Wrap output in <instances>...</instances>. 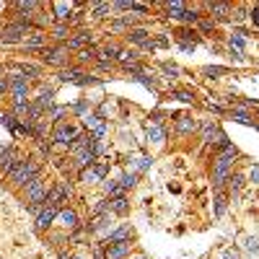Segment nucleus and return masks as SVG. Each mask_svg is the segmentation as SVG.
Segmentation results:
<instances>
[{
  "instance_id": "40",
  "label": "nucleus",
  "mask_w": 259,
  "mask_h": 259,
  "mask_svg": "<svg viewBox=\"0 0 259 259\" xmlns=\"http://www.w3.org/2000/svg\"><path fill=\"white\" fill-rule=\"evenodd\" d=\"M133 80H138L140 85H145L148 91H156V89H158V83H156V78L150 75V73H140V75H135Z\"/></svg>"
},
{
  "instance_id": "11",
  "label": "nucleus",
  "mask_w": 259,
  "mask_h": 259,
  "mask_svg": "<svg viewBox=\"0 0 259 259\" xmlns=\"http://www.w3.org/2000/svg\"><path fill=\"white\" fill-rule=\"evenodd\" d=\"M94 41V31H89V29H78L68 41H65V47H68V52L73 50V52H80V50H85Z\"/></svg>"
},
{
  "instance_id": "61",
  "label": "nucleus",
  "mask_w": 259,
  "mask_h": 259,
  "mask_svg": "<svg viewBox=\"0 0 259 259\" xmlns=\"http://www.w3.org/2000/svg\"><path fill=\"white\" fill-rule=\"evenodd\" d=\"M254 127H256V130H259V124H254Z\"/></svg>"
},
{
  "instance_id": "27",
  "label": "nucleus",
  "mask_w": 259,
  "mask_h": 259,
  "mask_svg": "<svg viewBox=\"0 0 259 259\" xmlns=\"http://www.w3.org/2000/svg\"><path fill=\"white\" fill-rule=\"evenodd\" d=\"M75 60H78L80 68H83V65H94V62L99 60V50H96V47H85V50L75 52Z\"/></svg>"
},
{
  "instance_id": "52",
  "label": "nucleus",
  "mask_w": 259,
  "mask_h": 259,
  "mask_svg": "<svg viewBox=\"0 0 259 259\" xmlns=\"http://www.w3.org/2000/svg\"><path fill=\"white\" fill-rule=\"evenodd\" d=\"M11 91V78L8 75H0V96H6Z\"/></svg>"
},
{
  "instance_id": "9",
  "label": "nucleus",
  "mask_w": 259,
  "mask_h": 259,
  "mask_svg": "<svg viewBox=\"0 0 259 259\" xmlns=\"http://www.w3.org/2000/svg\"><path fill=\"white\" fill-rule=\"evenodd\" d=\"M29 34H31L29 29H24L21 24H13V21H8V24L0 29V45H24V39Z\"/></svg>"
},
{
  "instance_id": "24",
  "label": "nucleus",
  "mask_w": 259,
  "mask_h": 259,
  "mask_svg": "<svg viewBox=\"0 0 259 259\" xmlns=\"http://www.w3.org/2000/svg\"><path fill=\"white\" fill-rule=\"evenodd\" d=\"M177 41H179V45H194V47H197L200 34H197V29H192V26H179L177 29Z\"/></svg>"
},
{
  "instance_id": "19",
  "label": "nucleus",
  "mask_w": 259,
  "mask_h": 259,
  "mask_svg": "<svg viewBox=\"0 0 259 259\" xmlns=\"http://www.w3.org/2000/svg\"><path fill=\"white\" fill-rule=\"evenodd\" d=\"M205 11L210 13V18H212V21H228V18H231L233 6H231V3H207V6H205Z\"/></svg>"
},
{
  "instance_id": "50",
  "label": "nucleus",
  "mask_w": 259,
  "mask_h": 259,
  "mask_svg": "<svg viewBox=\"0 0 259 259\" xmlns=\"http://www.w3.org/2000/svg\"><path fill=\"white\" fill-rule=\"evenodd\" d=\"M148 11H150V6H145V3H130V13H135V16L148 13Z\"/></svg>"
},
{
  "instance_id": "30",
  "label": "nucleus",
  "mask_w": 259,
  "mask_h": 259,
  "mask_svg": "<svg viewBox=\"0 0 259 259\" xmlns=\"http://www.w3.org/2000/svg\"><path fill=\"white\" fill-rule=\"evenodd\" d=\"M68 112H70V106H60V104H55L52 109L47 112V122H52V124H60V122H65L62 117H68Z\"/></svg>"
},
{
  "instance_id": "13",
  "label": "nucleus",
  "mask_w": 259,
  "mask_h": 259,
  "mask_svg": "<svg viewBox=\"0 0 259 259\" xmlns=\"http://www.w3.org/2000/svg\"><path fill=\"white\" fill-rule=\"evenodd\" d=\"M75 8H80V3H52V18L55 24H68L73 18Z\"/></svg>"
},
{
  "instance_id": "1",
  "label": "nucleus",
  "mask_w": 259,
  "mask_h": 259,
  "mask_svg": "<svg viewBox=\"0 0 259 259\" xmlns=\"http://www.w3.org/2000/svg\"><path fill=\"white\" fill-rule=\"evenodd\" d=\"M236 158H239V148L231 143V145L223 148L221 153L215 156V161H212V187H215V192H218V194H221L223 184L228 182V177L233 174V163H236Z\"/></svg>"
},
{
  "instance_id": "34",
  "label": "nucleus",
  "mask_w": 259,
  "mask_h": 259,
  "mask_svg": "<svg viewBox=\"0 0 259 259\" xmlns=\"http://www.w3.org/2000/svg\"><path fill=\"white\" fill-rule=\"evenodd\" d=\"M215 26H218V21H212L210 16H202V18L197 21V34H200V36H207V34L215 31Z\"/></svg>"
},
{
  "instance_id": "26",
  "label": "nucleus",
  "mask_w": 259,
  "mask_h": 259,
  "mask_svg": "<svg viewBox=\"0 0 259 259\" xmlns=\"http://www.w3.org/2000/svg\"><path fill=\"white\" fill-rule=\"evenodd\" d=\"M50 34H52V39H55V45H65V41L73 36V29H70L68 24H55V26L50 29Z\"/></svg>"
},
{
  "instance_id": "6",
  "label": "nucleus",
  "mask_w": 259,
  "mask_h": 259,
  "mask_svg": "<svg viewBox=\"0 0 259 259\" xmlns=\"http://www.w3.org/2000/svg\"><path fill=\"white\" fill-rule=\"evenodd\" d=\"M36 55H39V60L45 65H52V68H57V70L68 68V60H70V52H68L65 45H47L45 50H39Z\"/></svg>"
},
{
  "instance_id": "14",
  "label": "nucleus",
  "mask_w": 259,
  "mask_h": 259,
  "mask_svg": "<svg viewBox=\"0 0 259 259\" xmlns=\"http://www.w3.org/2000/svg\"><path fill=\"white\" fill-rule=\"evenodd\" d=\"M135 239V228L130 226V223H124V226H119V228H114L109 236L104 239V246H109V244H122V241H133Z\"/></svg>"
},
{
  "instance_id": "51",
  "label": "nucleus",
  "mask_w": 259,
  "mask_h": 259,
  "mask_svg": "<svg viewBox=\"0 0 259 259\" xmlns=\"http://www.w3.org/2000/svg\"><path fill=\"white\" fill-rule=\"evenodd\" d=\"M148 122H150V124H161V127H163V122H166V114H163V112H153V114L148 117Z\"/></svg>"
},
{
  "instance_id": "45",
  "label": "nucleus",
  "mask_w": 259,
  "mask_h": 259,
  "mask_svg": "<svg viewBox=\"0 0 259 259\" xmlns=\"http://www.w3.org/2000/svg\"><path fill=\"white\" fill-rule=\"evenodd\" d=\"M244 249L249 254H259V239H256V236H246V239H244Z\"/></svg>"
},
{
  "instance_id": "56",
  "label": "nucleus",
  "mask_w": 259,
  "mask_h": 259,
  "mask_svg": "<svg viewBox=\"0 0 259 259\" xmlns=\"http://www.w3.org/2000/svg\"><path fill=\"white\" fill-rule=\"evenodd\" d=\"M179 50H182L184 55H192V52H194V45H179Z\"/></svg>"
},
{
  "instance_id": "42",
  "label": "nucleus",
  "mask_w": 259,
  "mask_h": 259,
  "mask_svg": "<svg viewBox=\"0 0 259 259\" xmlns=\"http://www.w3.org/2000/svg\"><path fill=\"white\" fill-rule=\"evenodd\" d=\"M231 119H233V122H239V124H249V127H254V119H251L249 112H231Z\"/></svg>"
},
{
  "instance_id": "55",
  "label": "nucleus",
  "mask_w": 259,
  "mask_h": 259,
  "mask_svg": "<svg viewBox=\"0 0 259 259\" xmlns=\"http://www.w3.org/2000/svg\"><path fill=\"white\" fill-rule=\"evenodd\" d=\"M94 256H96V259H106V246L94 244Z\"/></svg>"
},
{
  "instance_id": "37",
  "label": "nucleus",
  "mask_w": 259,
  "mask_h": 259,
  "mask_svg": "<svg viewBox=\"0 0 259 259\" xmlns=\"http://www.w3.org/2000/svg\"><path fill=\"white\" fill-rule=\"evenodd\" d=\"M200 73L205 78H221V75H228V68H223V65H205Z\"/></svg>"
},
{
  "instance_id": "7",
  "label": "nucleus",
  "mask_w": 259,
  "mask_h": 259,
  "mask_svg": "<svg viewBox=\"0 0 259 259\" xmlns=\"http://www.w3.org/2000/svg\"><path fill=\"white\" fill-rule=\"evenodd\" d=\"M70 197H73V184H70L68 179H62V182L52 184L50 197H47V205H50V207H57V210H65V205H68Z\"/></svg>"
},
{
  "instance_id": "39",
  "label": "nucleus",
  "mask_w": 259,
  "mask_h": 259,
  "mask_svg": "<svg viewBox=\"0 0 259 259\" xmlns=\"http://www.w3.org/2000/svg\"><path fill=\"white\" fill-rule=\"evenodd\" d=\"M171 99H177L182 104H194V94L189 89H174V91H171Z\"/></svg>"
},
{
  "instance_id": "3",
  "label": "nucleus",
  "mask_w": 259,
  "mask_h": 259,
  "mask_svg": "<svg viewBox=\"0 0 259 259\" xmlns=\"http://www.w3.org/2000/svg\"><path fill=\"white\" fill-rule=\"evenodd\" d=\"M50 189H52V184H47L41 177H39V179H34L31 184H26V187H24V200L29 202V212L39 215L41 210H45L47 197H50Z\"/></svg>"
},
{
  "instance_id": "4",
  "label": "nucleus",
  "mask_w": 259,
  "mask_h": 259,
  "mask_svg": "<svg viewBox=\"0 0 259 259\" xmlns=\"http://www.w3.org/2000/svg\"><path fill=\"white\" fill-rule=\"evenodd\" d=\"M83 135V127L80 124H73V122H60L52 127V133H50V140L57 145V148H65V150H70V145Z\"/></svg>"
},
{
  "instance_id": "15",
  "label": "nucleus",
  "mask_w": 259,
  "mask_h": 259,
  "mask_svg": "<svg viewBox=\"0 0 259 259\" xmlns=\"http://www.w3.org/2000/svg\"><path fill=\"white\" fill-rule=\"evenodd\" d=\"M55 223H60V226H62L65 231H68V233H70V231H78V228H80V223H78V212H75L73 207H65V210H60V212H57V221H55Z\"/></svg>"
},
{
  "instance_id": "58",
  "label": "nucleus",
  "mask_w": 259,
  "mask_h": 259,
  "mask_svg": "<svg viewBox=\"0 0 259 259\" xmlns=\"http://www.w3.org/2000/svg\"><path fill=\"white\" fill-rule=\"evenodd\" d=\"M70 259H83V256H80V254H73V256H70Z\"/></svg>"
},
{
  "instance_id": "20",
  "label": "nucleus",
  "mask_w": 259,
  "mask_h": 259,
  "mask_svg": "<svg viewBox=\"0 0 259 259\" xmlns=\"http://www.w3.org/2000/svg\"><path fill=\"white\" fill-rule=\"evenodd\" d=\"M57 212H60L57 207H50V205H45V210H41V212L36 215V223H34V226H36V231H47V228H50V226L57 221Z\"/></svg>"
},
{
  "instance_id": "41",
  "label": "nucleus",
  "mask_w": 259,
  "mask_h": 259,
  "mask_svg": "<svg viewBox=\"0 0 259 259\" xmlns=\"http://www.w3.org/2000/svg\"><path fill=\"white\" fill-rule=\"evenodd\" d=\"M135 184H138V174H133V171H124V174L119 177V187H122V192L133 189Z\"/></svg>"
},
{
  "instance_id": "5",
  "label": "nucleus",
  "mask_w": 259,
  "mask_h": 259,
  "mask_svg": "<svg viewBox=\"0 0 259 259\" xmlns=\"http://www.w3.org/2000/svg\"><path fill=\"white\" fill-rule=\"evenodd\" d=\"M57 80L60 83H70V85H99L101 80L91 73H85L80 65H68V68L57 70Z\"/></svg>"
},
{
  "instance_id": "47",
  "label": "nucleus",
  "mask_w": 259,
  "mask_h": 259,
  "mask_svg": "<svg viewBox=\"0 0 259 259\" xmlns=\"http://www.w3.org/2000/svg\"><path fill=\"white\" fill-rule=\"evenodd\" d=\"M161 70H163L166 75H174V78H179V75H182V68H179L177 62H163V65H161Z\"/></svg>"
},
{
  "instance_id": "59",
  "label": "nucleus",
  "mask_w": 259,
  "mask_h": 259,
  "mask_svg": "<svg viewBox=\"0 0 259 259\" xmlns=\"http://www.w3.org/2000/svg\"><path fill=\"white\" fill-rule=\"evenodd\" d=\"M6 11V3H0V13H3Z\"/></svg>"
},
{
  "instance_id": "16",
  "label": "nucleus",
  "mask_w": 259,
  "mask_h": 259,
  "mask_svg": "<svg viewBox=\"0 0 259 259\" xmlns=\"http://www.w3.org/2000/svg\"><path fill=\"white\" fill-rule=\"evenodd\" d=\"M55 96H57L55 85H50V89H47L45 83H39V96L34 99V104H39V106H41V109H45V112H50L52 106H55Z\"/></svg>"
},
{
  "instance_id": "23",
  "label": "nucleus",
  "mask_w": 259,
  "mask_h": 259,
  "mask_svg": "<svg viewBox=\"0 0 259 259\" xmlns=\"http://www.w3.org/2000/svg\"><path fill=\"white\" fill-rule=\"evenodd\" d=\"M130 251H133V244H130V241L109 244V246H106V259H127Z\"/></svg>"
},
{
  "instance_id": "28",
  "label": "nucleus",
  "mask_w": 259,
  "mask_h": 259,
  "mask_svg": "<svg viewBox=\"0 0 259 259\" xmlns=\"http://www.w3.org/2000/svg\"><path fill=\"white\" fill-rule=\"evenodd\" d=\"M166 18L168 21H179V16L187 11V3H182V0H174V3H166Z\"/></svg>"
},
{
  "instance_id": "29",
  "label": "nucleus",
  "mask_w": 259,
  "mask_h": 259,
  "mask_svg": "<svg viewBox=\"0 0 259 259\" xmlns=\"http://www.w3.org/2000/svg\"><path fill=\"white\" fill-rule=\"evenodd\" d=\"M200 18H202L200 8H187V11L179 16V24H182V26H197Z\"/></svg>"
},
{
  "instance_id": "21",
  "label": "nucleus",
  "mask_w": 259,
  "mask_h": 259,
  "mask_svg": "<svg viewBox=\"0 0 259 259\" xmlns=\"http://www.w3.org/2000/svg\"><path fill=\"white\" fill-rule=\"evenodd\" d=\"M127 41H130V45H138V47L143 50L148 41H150V31H148L145 26H135V29L127 31Z\"/></svg>"
},
{
  "instance_id": "36",
  "label": "nucleus",
  "mask_w": 259,
  "mask_h": 259,
  "mask_svg": "<svg viewBox=\"0 0 259 259\" xmlns=\"http://www.w3.org/2000/svg\"><path fill=\"white\" fill-rule=\"evenodd\" d=\"M200 130H202V143H210V138L215 135V133H218V122H212V119H205L202 124H200Z\"/></svg>"
},
{
  "instance_id": "12",
  "label": "nucleus",
  "mask_w": 259,
  "mask_h": 259,
  "mask_svg": "<svg viewBox=\"0 0 259 259\" xmlns=\"http://www.w3.org/2000/svg\"><path fill=\"white\" fill-rule=\"evenodd\" d=\"M21 158H24V156H21L13 145H6L3 150H0V174H6V177H8V174H11V168H13Z\"/></svg>"
},
{
  "instance_id": "35",
  "label": "nucleus",
  "mask_w": 259,
  "mask_h": 259,
  "mask_svg": "<svg viewBox=\"0 0 259 259\" xmlns=\"http://www.w3.org/2000/svg\"><path fill=\"white\" fill-rule=\"evenodd\" d=\"M135 62H140V55H138L135 50H122L119 57H117V65H122V68H127V65H135Z\"/></svg>"
},
{
  "instance_id": "31",
  "label": "nucleus",
  "mask_w": 259,
  "mask_h": 259,
  "mask_svg": "<svg viewBox=\"0 0 259 259\" xmlns=\"http://www.w3.org/2000/svg\"><path fill=\"white\" fill-rule=\"evenodd\" d=\"M109 13H112V3H91V11H89V16L91 18H109Z\"/></svg>"
},
{
  "instance_id": "44",
  "label": "nucleus",
  "mask_w": 259,
  "mask_h": 259,
  "mask_svg": "<svg viewBox=\"0 0 259 259\" xmlns=\"http://www.w3.org/2000/svg\"><path fill=\"white\" fill-rule=\"evenodd\" d=\"M94 68H96L99 73H112V70L117 68V62H109V60H96V62H94Z\"/></svg>"
},
{
  "instance_id": "57",
  "label": "nucleus",
  "mask_w": 259,
  "mask_h": 259,
  "mask_svg": "<svg viewBox=\"0 0 259 259\" xmlns=\"http://www.w3.org/2000/svg\"><path fill=\"white\" fill-rule=\"evenodd\" d=\"M57 259H70V256H68V254H60V256H57Z\"/></svg>"
},
{
  "instance_id": "17",
  "label": "nucleus",
  "mask_w": 259,
  "mask_h": 259,
  "mask_svg": "<svg viewBox=\"0 0 259 259\" xmlns=\"http://www.w3.org/2000/svg\"><path fill=\"white\" fill-rule=\"evenodd\" d=\"M24 50H29V52H39V50H45L47 47V31H31L26 39H24V45H21Z\"/></svg>"
},
{
  "instance_id": "25",
  "label": "nucleus",
  "mask_w": 259,
  "mask_h": 259,
  "mask_svg": "<svg viewBox=\"0 0 259 259\" xmlns=\"http://www.w3.org/2000/svg\"><path fill=\"white\" fill-rule=\"evenodd\" d=\"M145 135H148V143H156V145H163L166 143V127L161 124H145Z\"/></svg>"
},
{
  "instance_id": "22",
  "label": "nucleus",
  "mask_w": 259,
  "mask_h": 259,
  "mask_svg": "<svg viewBox=\"0 0 259 259\" xmlns=\"http://www.w3.org/2000/svg\"><path fill=\"white\" fill-rule=\"evenodd\" d=\"M150 166H153V158L150 156H133L127 158V171H133V174L140 177V171H148Z\"/></svg>"
},
{
  "instance_id": "43",
  "label": "nucleus",
  "mask_w": 259,
  "mask_h": 259,
  "mask_svg": "<svg viewBox=\"0 0 259 259\" xmlns=\"http://www.w3.org/2000/svg\"><path fill=\"white\" fill-rule=\"evenodd\" d=\"M215 205H212V212L215 215H218V218H221V215L226 212V207H228V202H226V197H223V194H215V200H212Z\"/></svg>"
},
{
  "instance_id": "46",
  "label": "nucleus",
  "mask_w": 259,
  "mask_h": 259,
  "mask_svg": "<svg viewBox=\"0 0 259 259\" xmlns=\"http://www.w3.org/2000/svg\"><path fill=\"white\" fill-rule=\"evenodd\" d=\"M73 112L83 119V117H89V114H91V104H89V101H78V104L73 106Z\"/></svg>"
},
{
  "instance_id": "49",
  "label": "nucleus",
  "mask_w": 259,
  "mask_h": 259,
  "mask_svg": "<svg viewBox=\"0 0 259 259\" xmlns=\"http://www.w3.org/2000/svg\"><path fill=\"white\" fill-rule=\"evenodd\" d=\"M246 18H249V16H246V8H233L228 21H233V24H241V21H246Z\"/></svg>"
},
{
  "instance_id": "10",
  "label": "nucleus",
  "mask_w": 259,
  "mask_h": 259,
  "mask_svg": "<svg viewBox=\"0 0 259 259\" xmlns=\"http://www.w3.org/2000/svg\"><path fill=\"white\" fill-rule=\"evenodd\" d=\"M106 174H109V161H106V158H96V163H94L91 168L80 171L78 179L85 182V184H96V182H104Z\"/></svg>"
},
{
  "instance_id": "48",
  "label": "nucleus",
  "mask_w": 259,
  "mask_h": 259,
  "mask_svg": "<svg viewBox=\"0 0 259 259\" xmlns=\"http://www.w3.org/2000/svg\"><path fill=\"white\" fill-rule=\"evenodd\" d=\"M166 36H168V34H158L156 39H150V45H153V50H166V47L171 45V41H168Z\"/></svg>"
},
{
  "instance_id": "38",
  "label": "nucleus",
  "mask_w": 259,
  "mask_h": 259,
  "mask_svg": "<svg viewBox=\"0 0 259 259\" xmlns=\"http://www.w3.org/2000/svg\"><path fill=\"white\" fill-rule=\"evenodd\" d=\"M228 184H231V192H233V194H239V192L246 187V177H244V174H231V177H228Z\"/></svg>"
},
{
  "instance_id": "32",
  "label": "nucleus",
  "mask_w": 259,
  "mask_h": 259,
  "mask_svg": "<svg viewBox=\"0 0 259 259\" xmlns=\"http://www.w3.org/2000/svg\"><path fill=\"white\" fill-rule=\"evenodd\" d=\"M112 215H124L130 210V200H127V194H119V197H112Z\"/></svg>"
},
{
  "instance_id": "8",
  "label": "nucleus",
  "mask_w": 259,
  "mask_h": 259,
  "mask_svg": "<svg viewBox=\"0 0 259 259\" xmlns=\"http://www.w3.org/2000/svg\"><path fill=\"white\" fill-rule=\"evenodd\" d=\"M11 101L13 104H21V101H29V94H31V83L21 75V73H11Z\"/></svg>"
},
{
  "instance_id": "54",
  "label": "nucleus",
  "mask_w": 259,
  "mask_h": 259,
  "mask_svg": "<svg viewBox=\"0 0 259 259\" xmlns=\"http://www.w3.org/2000/svg\"><path fill=\"white\" fill-rule=\"evenodd\" d=\"M221 259H241V256H239V249L228 246V249H223V256Z\"/></svg>"
},
{
  "instance_id": "2",
  "label": "nucleus",
  "mask_w": 259,
  "mask_h": 259,
  "mask_svg": "<svg viewBox=\"0 0 259 259\" xmlns=\"http://www.w3.org/2000/svg\"><path fill=\"white\" fill-rule=\"evenodd\" d=\"M41 177V161L36 158H21L13 168H11V174H8V182L13 187H21L24 189L26 184H31L34 179Z\"/></svg>"
},
{
  "instance_id": "18",
  "label": "nucleus",
  "mask_w": 259,
  "mask_h": 259,
  "mask_svg": "<svg viewBox=\"0 0 259 259\" xmlns=\"http://www.w3.org/2000/svg\"><path fill=\"white\" fill-rule=\"evenodd\" d=\"M174 127H177L179 135H192V133H197V130H200V122L192 119L189 114H179V117L174 119Z\"/></svg>"
},
{
  "instance_id": "33",
  "label": "nucleus",
  "mask_w": 259,
  "mask_h": 259,
  "mask_svg": "<svg viewBox=\"0 0 259 259\" xmlns=\"http://www.w3.org/2000/svg\"><path fill=\"white\" fill-rule=\"evenodd\" d=\"M101 184H104V194H106L109 200H112V197H119V194H124L122 187H119V179H104Z\"/></svg>"
},
{
  "instance_id": "60",
  "label": "nucleus",
  "mask_w": 259,
  "mask_h": 259,
  "mask_svg": "<svg viewBox=\"0 0 259 259\" xmlns=\"http://www.w3.org/2000/svg\"><path fill=\"white\" fill-rule=\"evenodd\" d=\"M135 259H148V256H143V254H140V256H135Z\"/></svg>"
},
{
  "instance_id": "53",
  "label": "nucleus",
  "mask_w": 259,
  "mask_h": 259,
  "mask_svg": "<svg viewBox=\"0 0 259 259\" xmlns=\"http://www.w3.org/2000/svg\"><path fill=\"white\" fill-rule=\"evenodd\" d=\"M246 182H251V184H259V166H251V168H249Z\"/></svg>"
}]
</instances>
